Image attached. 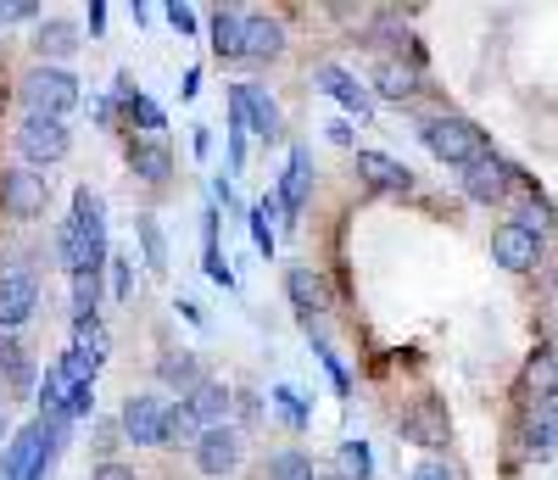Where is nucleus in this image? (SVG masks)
Masks as SVG:
<instances>
[{"mask_svg": "<svg viewBox=\"0 0 558 480\" xmlns=\"http://www.w3.org/2000/svg\"><path fill=\"white\" fill-rule=\"evenodd\" d=\"M57 369H62V374H68V380H73V386H89V380H96V369H101V363H96V358H84V352H78V347H68V352H62V363H57Z\"/></svg>", "mask_w": 558, "mask_h": 480, "instance_id": "obj_37", "label": "nucleus"}, {"mask_svg": "<svg viewBox=\"0 0 558 480\" xmlns=\"http://www.w3.org/2000/svg\"><path fill=\"white\" fill-rule=\"evenodd\" d=\"M57 263H62L68 274H101V263H107V247H89V240L78 235V224L68 218V224L57 229Z\"/></svg>", "mask_w": 558, "mask_h": 480, "instance_id": "obj_15", "label": "nucleus"}, {"mask_svg": "<svg viewBox=\"0 0 558 480\" xmlns=\"http://www.w3.org/2000/svg\"><path fill=\"white\" fill-rule=\"evenodd\" d=\"M101 302V274H73V313H96Z\"/></svg>", "mask_w": 558, "mask_h": 480, "instance_id": "obj_36", "label": "nucleus"}, {"mask_svg": "<svg viewBox=\"0 0 558 480\" xmlns=\"http://www.w3.org/2000/svg\"><path fill=\"white\" fill-rule=\"evenodd\" d=\"M207 34H213V51L223 62H241L246 57V12L241 7H213L207 12Z\"/></svg>", "mask_w": 558, "mask_h": 480, "instance_id": "obj_14", "label": "nucleus"}, {"mask_svg": "<svg viewBox=\"0 0 558 480\" xmlns=\"http://www.w3.org/2000/svg\"><path fill=\"white\" fill-rule=\"evenodd\" d=\"M196 469L213 475V480L235 475V469H241V436H235V430H229V424L202 430V436H196Z\"/></svg>", "mask_w": 558, "mask_h": 480, "instance_id": "obj_9", "label": "nucleus"}, {"mask_svg": "<svg viewBox=\"0 0 558 480\" xmlns=\"http://www.w3.org/2000/svg\"><path fill=\"white\" fill-rule=\"evenodd\" d=\"M268 480H313V458L307 453H279V458H268Z\"/></svg>", "mask_w": 558, "mask_h": 480, "instance_id": "obj_32", "label": "nucleus"}, {"mask_svg": "<svg viewBox=\"0 0 558 480\" xmlns=\"http://www.w3.org/2000/svg\"><path fill=\"white\" fill-rule=\"evenodd\" d=\"M73 224H78V235L89 240V247H107V202L89 184L73 196Z\"/></svg>", "mask_w": 558, "mask_h": 480, "instance_id": "obj_23", "label": "nucleus"}, {"mask_svg": "<svg viewBox=\"0 0 558 480\" xmlns=\"http://www.w3.org/2000/svg\"><path fill=\"white\" fill-rule=\"evenodd\" d=\"M34 308H39V279L28 268H7V274H0V329L12 335Z\"/></svg>", "mask_w": 558, "mask_h": 480, "instance_id": "obj_8", "label": "nucleus"}, {"mask_svg": "<svg viewBox=\"0 0 558 480\" xmlns=\"http://www.w3.org/2000/svg\"><path fill=\"white\" fill-rule=\"evenodd\" d=\"M268 397L279 403V413H286V424H291V430H307V424H313V413H307V403H302V397H296L291 386H274Z\"/></svg>", "mask_w": 558, "mask_h": 480, "instance_id": "obj_33", "label": "nucleus"}, {"mask_svg": "<svg viewBox=\"0 0 558 480\" xmlns=\"http://www.w3.org/2000/svg\"><path fill=\"white\" fill-rule=\"evenodd\" d=\"M184 408H191V419H196L202 430H218L229 413H235V392L218 386V380H202L196 392H184Z\"/></svg>", "mask_w": 558, "mask_h": 480, "instance_id": "obj_16", "label": "nucleus"}, {"mask_svg": "<svg viewBox=\"0 0 558 480\" xmlns=\"http://www.w3.org/2000/svg\"><path fill=\"white\" fill-rule=\"evenodd\" d=\"M274 196H279V207H286V218H296L302 207H307V196H313V157L296 146L291 152V163H286V179H279V190H274Z\"/></svg>", "mask_w": 558, "mask_h": 480, "instance_id": "obj_18", "label": "nucleus"}, {"mask_svg": "<svg viewBox=\"0 0 558 480\" xmlns=\"http://www.w3.org/2000/svg\"><path fill=\"white\" fill-rule=\"evenodd\" d=\"M525 442H531V453H553V447H558V403H542V408L531 413Z\"/></svg>", "mask_w": 558, "mask_h": 480, "instance_id": "obj_28", "label": "nucleus"}, {"mask_svg": "<svg viewBox=\"0 0 558 480\" xmlns=\"http://www.w3.org/2000/svg\"><path fill=\"white\" fill-rule=\"evenodd\" d=\"M0 374H7L12 386H28V374H34L23 341H17V335H7V329H0Z\"/></svg>", "mask_w": 558, "mask_h": 480, "instance_id": "obj_29", "label": "nucleus"}, {"mask_svg": "<svg viewBox=\"0 0 558 480\" xmlns=\"http://www.w3.org/2000/svg\"><path fill=\"white\" fill-rule=\"evenodd\" d=\"M123 107H129V118H134L140 129H162V107L151 101V95H140V89H129V95H123Z\"/></svg>", "mask_w": 558, "mask_h": 480, "instance_id": "obj_35", "label": "nucleus"}, {"mask_svg": "<svg viewBox=\"0 0 558 480\" xmlns=\"http://www.w3.org/2000/svg\"><path fill=\"white\" fill-rule=\"evenodd\" d=\"M413 480H452V469H447L441 458H425V464L413 469Z\"/></svg>", "mask_w": 558, "mask_h": 480, "instance_id": "obj_46", "label": "nucleus"}, {"mask_svg": "<svg viewBox=\"0 0 558 480\" xmlns=\"http://www.w3.org/2000/svg\"><path fill=\"white\" fill-rule=\"evenodd\" d=\"M336 458H341V469H347L352 480H368V475H375V453H368L363 442H341Z\"/></svg>", "mask_w": 558, "mask_h": 480, "instance_id": "obj_34", "label": "nucleus"}, {"mask_svg": "<svg viewBox=\"0 0 558 480\" xmlns=\"http://www.w3.org/2000/svg\"><path fill=\"white\" fill-rule=\"evenodd\" d=\"M134 229H140V252H146V263L162 274V268H168V240H162V224H157L151 213H140V224H134Z\"/></svg>", "mask_w": 558, "mask_h": 480, "instance_id": "obj_30", "label": "nucleus"}, {"mask_svg": "<svg viewBox=\"0 0 558 480\" xmlns=\"http://www.w3.org/2000/svg\"><path fill=\"white\" fill-rule=\"evenodd\" d=\"M0 436H7V413H0Z\"/></svg>", "mask_w": 558, "mask_h": 480, "instance_id": "obj_51", "label": "nucleus"}, {"mask_svg": "<svg viewBox=\"0 0 558 480\" xmlns=\"http://www.w3.org/2000/svg\"><path fill=\"white\" fill-rule=\"evenodd\" d=\"M492 257L508 268V274H525V268H536L542 263V235H531L525 224H497L492 229Z\"/></svg>", "mask_w": 558, "mask_h": 480, "instance_id": "obj_6", "label": "nucleus"}, {"mask_svg": "<svg viewBox=\"0 0 558 480\" xmlns=\"http://www.w3.org/2000/svg\"><path fill=\"white\" fill-rule=\"evenodd\" d=\"M531 392H536V397H553V392H558V358H553V352H542V358L531 363Z\"/></svg>", "mask_w": 558, "mask_h": 480, "instance_id": "obj_38", "label": "nucleus"}, {"mask_svg": "<svg viewBox=\"0 0 558 480\" xmlns=\"http://www.w3.org/2000/svg\"><path fill=\"white\" fill-rule=\"evenodd\" d=\"M413 89H418V62H380L375 84H368V95H386V101H408Z\"/></svg>", "mask_w": 558, "mask_h": 480, "instance_id": "obj_24", "label": "nucleus"}, {"mask_svg": "<svg viewBox=\"0 0 558 480\" xmlns=\"http://www.w3.org/2000/svg\"><path fill=\"white\" fill-rule=\"evenodd\" d=\"M28 17H39L34 0H0V23H28Z\"/></svg>", "mask_w": 558, "mask_h": 480, "instance_id": "obj_41", "label": "nucleus"}, {"mask_svg": "<svg viewBox=\"0 0 558 480\" xmlns=\"http://www.w3.org/2000/svg\"><path fill=\"white\" fill-rule=\"evenodd\" d=\"M73 380L62 374V369H45V386H39V413L45 419H68V408H73Z\"/></svg>", "mask_w": 558, "mask_h": 480, "instance_id": "obj_25", "label": "nucleus"}, {"mask_svg": "<svg viewBox=\"0 0 558 480\" xmlns=\"http://www.w3.org/2000/svg\"><path fill=\"white\" fill-rule=\"evenodd\" d=\"M286 51V23L268 12H246V57L241 62H274Z\"/></svg>", "mask_w": 558, "mask_h": 480, "instance_id": "obj_17", "label": "nucleus"}, {"mask_svg": "<svg viewBox=\"0 0 558 480\" xmlns=\"http://www.w3.org/2000/svg\"><path fill=\"white\" fill-rule=\"evenodd\" d=\"M324 134H330L336 146H352V129H347V123H330V129H324Z\"/></svg>", "mask_w": 558, "mask_h": 480, "instance_id": "obj_50", "label": "nucleus"}, {"mask_svg": "<svg viewBox=\"0 0 558 480\" xmlns=\"http://www.w3.org/2000/svg\"><path fill=\"white\" fill-rule=\"evenodd\" d=\"M418 140H425V152L447 168H475L481 157H492L486 129L470 123V118H430V123H418Z\"/></svg>", "mask_w": 558, "mask_h": 480, "instance_id": "obj_2", "label": "nucleus"}, {"mask_svg": "<svg viewBox=\"0 0 558 480\" xmlns=\"http://www.w3.org/2000/svg\"><path fill=\"white\" fill-rule=\"evenodd\" d=\"M34 45H39V57L51 62V68H62V62L78 51V28L62 23V17H45V23L34 28Z\"/></svg>", "mask_w": 558, "mask_h": 480, "instance_id": "obj_22", "label": "nucleus"}, {"mask_svg": "<svg viewBox=\"0 0 558 480\" xmlns=\"http://www.w3.org/2000/svg\"><path fill=\"white\" fill-rule=\"evenodd\" d=\"M235 413H241L246 424H257V413H263V403H257L252 392H235Z\"/></svg>", "mask_w": 558, "mask_h": 480, "instance_id": "obj_47", "label": "nucleus"}, {"mask_svg": "<svg viewBox=\"0 0 558 480\" xmlns=\"http://www.w3.org/2000/svg\"><path fill=\"white\" fill-rule=\"evenodd\" d=\"M352 163H357V179L368 190H380V196H408L413 190V173L391 152H352Z\"/></svg>", "mask_w": 558, "mask_h": 480, "instance_id": "obj_11", "label": "nucleus"}, {"mask_svg": "<svg viewBox=\"0 0 558 480\" xmlns=\"http://www.w3.org/2000/svg\"><path fill=\"white\" fill-rule=\"evenodd\" d=\"M313 352H318V358H324V369H330V380H336V392H341V397H347V392H352V374H347V369H341V358H336V352H330V347H324V341H318V335H313Z\"/></svg>", "mask_w": 558, "mask_h": 480, "instance_id": "obj_40", "label": "nucleus"}, {"mask_svg": "<svg viewBox=\"0 0 558 480\" xmlns=\"http://www.w3.org/2000/svg\"><path fill=\"white\" fill-rule=\"evenodd\" d=\"M23 107H28V118H57L62 123L78 107V79L68 68H51V62L28 68L23 73Z\"/></svg>", "mask_w": 558, "mask_h": 480, "instance_id": "obj_3", "label": "nucleus"}, {"mask_svg": "<svg viewBox=\"0 0 558 480\" xmlns=\"http://www.w3.org/2000/svg\"><path fill=\"white\" fill-rule=\"evenodd\" d=\"M157 380H168V386H184V392H196V386H202V363H196L191 352H162Z\"/></svg>", "mask_w": 558, "mask_h": 480, "instance_id": "obj_27", "label": "nucleus"}, {"mask_svg": "<svg viewBox=\"0 0 558 480\" xmlns=\"http://www.w3.org/2000/svg\"><path fill=\"white\" fill-rule=\"evenodd\" d=\"M196 436H202V424L191 419V408L173 403V408H168V419H162V442H196Z\"/></svg>", "mask_w": 558, "mask_h": 480, "instance_id": "obj_31", "label": "nucleus"}, {"mask_svg": "<svg viewBox=\"0 0 558 480\" xmlns=\"http://www.w3.org/2000/svg\"><path fill=\"white\" fill-rule=\"evenodd\" d=\"M73 347L84 352V358H107V324H101V313H73Z\"/></svg>", "mask_w": 558, "mask_h": 480, "instance_id": "obj_26", "label": "nucleus"}, {"mask_svg": "<svg viewBox=\"0 0 558 480\" xmlns=\"http://www.w3.org/2000/svg\"><path fill=\"white\" fill-rule=\"evenodd\" d=\"M62 442H68V419H45V424L17 430L7 442V453H0V480H45Z\"/></svg>", "mask_w": 558, "mask_h": 480, "instance_id": "obj_1", "label": "nucleus"}, {"mask_svg": "<svg viewBox=\"0 0 558 480\" xmlns=\"http://www.w3.org/2000/svg\"><path fill=\"white\" fill-rule=\"evenodd\" d=\"M101 28H107V7L96 0V7H89V34H101Z\"/></svg>", "mask_w": 558, "mask_h": 480, "instance_id": "obj_49", "label": "nucleus"}, {"mask_svg": "<svg viewBox=\"0 0 558 480\" xmlns=\"http://www.w3.org/2000/svg\"><path fill=\"white\" fill-rule=\"evenodd\" d=\"M168 23L179 34H196V7H184V0H168Z\"/></svg>", "mask_w": 558, "mask_h": 480, "instance_id": "obj_42", "label": "nucleus"}, {"mask_svg": "<svg viewBox=\"0 0 558 480\" xmlns=\"http://www.w3.org/2000/svg\"><path fill=\"white\" fill-rule=\"evenodd\" d=\"M318 89L330 95V101H341L352 118H368V101H375V95H368V84H357V79H352L347 68H336V62L318 68Z\"/></svg>", "mask_w": 558, "mask_h": 480, "instance_id": "obj_19", "label": "nucleus"}, {"mask_svg": "<svg viewBox=\"0 0 558 480\" xmlns=\"http://www.w3.org/2000/svg\"><path fill=\"white\" fill-rule=\"evenodd\" d=\"M96 480H134V469L118 464V458H107V464H96Z\"/></svg>", "mask_w": 558, "mask_h": 480, "instance_id": "obj_48", "label": "nucleus"}, {"mask_svg": "<svg viewBox=\"0 0 558 480\" xmlns=\"http://www.w3.org/2000/svg\"><path fill=\"white\" fill-rule=\"evenodd\" d=\"M45 202H51L45 173H34V168H7V179H0V207H7L12 218H39Z\"/></svg>", "mask_w": 558, "mask_h": 480, "instance_id": "obj_7", "label": "nucleus"}, {"mask_svg": "<svg viewBox=\"0 0 558 480\" xmlns=\"http://www.w3.org/2000/svg\"><path fill=\"white\" fill-rule=\"evenodd\" d=\"M397 430H402V442H413V447H447V403L441 397L408 403L402 419H397Z\"/></svg>", "mask_w": 558, "mask_h": 480, "instance_id": "obj_5", "label": "nucleus"}, {"mask_svg": "<svg viewBox=\"0 0 558 480\" xmlns=\"http://www.w3.org/2000/svg\"><path fill=\"white\" fill-rule=\"evenodd\" d=\"M229 101H235V112L246 118V129L257 140H279V101L263 84H235V89H229Z\"/></svg>", "mask_w": 558, "mask_h": 480, "instance_id": "obj_12", "label": "nucleus"}, {"mask_svg": "<svg viewBox=\"0 0 558 480\" xmlns=\"http://www.w3.org/2000/svg\"><path fill=\"white\" fill-rule=\"evenodd\" d=\"M286 297H291V308L313 324V313H324L330 308V291H324V279L313 274V268H291L286 274Z\"/></svg>", "mask_w": 558, "mask_h": 480, "instance_id": "obj_21", "label": "nucleus"}, {"mask_svg": "<svg viewBox=\"0 0 558 480\" xmlns=\"http://www.w3.org/2000/svg\"><path fill=\"white\" fill-rule=\"evenodd\" d=\"M129 173L146 179V184H162L173 173V152L162 140H129Z\"/></svg>", "mask_w": 558, "mask_h": 480, "instance_id": "obj_20", "label": "nucleus"}, {"mask_svg": "<svg viewBox=\"0 0 558 480\" xmlns=\"http://www.w3.org/2000/svg\"><path fill=\"white\" fill-rule=\"evenodd\" d=\"M514 224H525V229H531V235H547V229H553V224H558V218H553V207H547V202H542V196H531V202H525V213H520V218H514Z\"/></svg>", "mask_w": 558, "mask_h": 480, "instance_id": "obj_39", "label": "nucleus"}, {"mask_svg": "<svg viewBox=\"0 0 558 480\" xmlns=\"http://www.w3.org/2000/svg\"><path fill=\"white\" fill-rule=\"evenodd\" d=\"M162 419H168V403L151 397V392H140V397L123 403V436L134 447H157L162 442Z\"/></svg>", "mask_w": 558, "mask_h": 480, "instance_id": "obj_10", "label": "nucleus"}, {"mask_svg": "<svg viewBox=\"0 0 558 480\" xmlns=\"http://www.w3.org/2000/svg\"><path fill=\"white\" fill-rule=\"evenodd\" d=\"M129 291H134V268L118 257V263H112V297H129Z\"/></svg>", "mask_w": 558, "mask_h": 480, "instance_id": "obj_45", "label": "nucleus"}, {"mask_svg": "<svg viewBox=\"0 0 558 480\" xmlns=\"http://www.w3.org/2000/svg\"><path fill=\"white\" fill-rule=\"evenodd\" d=\"M252 240H257V252H263V257L274 252V229H268V213H263V207L252 213Z\"/></svg>", "mask_w": 558, "mask_h": 480, "instance_id": "obj_43", "label": "nucleus"}, {"mask_svg": "<svg viewBox=\"0 0 558 480\" xmlns=\"http://www.w3.org/2000/svg\"><path fill=\"white\" fill-rule=\"evenodd\" d=\"M202 263H207V274H213L218 285H235V268H229V263L218 257V247H207V252H202Z\"/></svg>", "mask_w": 558, "mask_h": 480, "instance_id": "obj_44", "label": "nucleus"}, {"mask_svg": "<svg viewBox=\"0 0 558 480\" xmlns=\"http://www.w3.org/2000/svg\"><path fill=\"white\" fill-rule=\"evenodd\" d=\"M12 146H17V157L39 173V168H51V163H62V157L73 152V134H68V123H57V118H28V112H23Z\"/></svg>", "mask_w": 558, "mask_h": 480, "instance_id": "obj_4", "label": "nucleus"}, {"mask_svg": "<svg viewBox=\"0 0 558 480\" xmlns=\"http://www.w3.org/2000/svg\"><path fill=\"white\" fill-rule=\"evenodd\" d=\"M508 179H514V173H508V163L492 152V157H481L475 168H463V196L481 202V207H492V202L508 196Z\"/></svg>", "mask_w": 558, "mask_h": 480, "instance_id": "obj_13", "label": "nucleus"}]
</instances>
